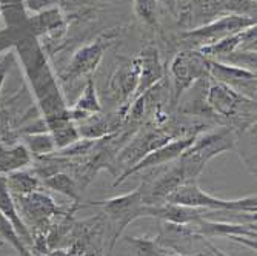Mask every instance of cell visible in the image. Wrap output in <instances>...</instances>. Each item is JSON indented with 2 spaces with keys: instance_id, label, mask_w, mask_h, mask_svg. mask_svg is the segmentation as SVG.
<instances>
[{
  "instance_id": "obj_1",
  "label": "cell",
  "mask_w": 257,
  "mask_h": 256,
  "mask_svg": "<svg viewBox=\"0 0 257 256\" xmlns=\"http://www.w3.org/2000/svg\"><path fill=\"white\" fill-rule=\"evenodd\" d=\"M14 46L17 48L36 99L45 114L46 128L51 130L62 122L73 121L57 77L48 63V57L45 56L40 42L31 33H27Z\"/></svg>"
},
{
  "instance_id": "obj_2",
  "label": "cell",
  "mask_w": 257,
  "mask_h": 256,
  "mask_svg": "<svg viewBox=\"0 0 257 256\" xmlns=\"http://www.w3.org/2000/svg\"><path fill=\"white\" fill-rule=\"evenodd\" d=\"M205 104L213 114L229 121L228 128L234 133L255 124V101L211 77H208Z\"/></svg>"
},
{
  "instance_id": "obj_3",
  "label": "cell",
  "mask_w": 257,
  "mask_h": 256,
  "mask_svg": "<svg viewBox=\"0 0 257 256\" xmlns=\"http://www.w3.org/2000/svg\"><path fill=\"white\" fill-rule=\"evenodd\" d=\"M236 142V133L228 127L217 131L199 133L194 137V142L177 159L186 181H197L209 160L228 150H232Z\"/></svg>"
},
{
  "instance_id": "obj_4",
  "label": "cell",
  "mask_w": 257,
  "mask_h": 256,
  "mask_svg": "<svg viewBox=\"0 0 257 256\" xmlns=\"http://www.w3.org/2000/svg\"><path fill=\"white\" fill-rule=\"evenodd\" d=\"M165 202L205 208V210H222V212L249 213V215H255V210H257L255 195H251L242 199L226 201V199H220V198L208 195L205 190L199 187L197 181L183 182L176 192H173L165 199Z\"/></svg>"
},
{
  "instance_id": "obj_5",
  "label": "cell",
  "mask_w": 257,
  "mask_h": 256,
  "mask_svg": "<svg viewBox=\"0 0 257 256\" xmlns=\"http://www.w3.org/2000/svg\"><path fill=\"white\" fill-rule=\"evenodd\" d=\"M177 136L167 127H163V124H156V125H145L142 128H139V131L134 134L131 141L119 150V154L114 157L111 172H117L119 175H123L126 170L134 167L140 159H144L148 153L153 150L162 147L163 144H167Z\"/></svg>"
},
{
  "instance_id": "obj_6",
  "label": "cell",
  "mask_w": 257,
  "mask_h": 256,
  "mask_svg": "<svg viewBox=\"0 0 257 256\" xmlns=\"http://www.w3.org/2000/svg\"><path fill=\"white\" fill-rule=\"evenodd\" d=\"M170 73L173 79V102L177 104L196 82L208 77V57L193 48L179 51L171 60Z\"/></svg>"
},
{
  "instance_id": "obj_7",
  "label": "cell",
  "mask_w": 257,
  "mask_h": 256,
  "mask_svg": "<svg viewBox=\"0 0 257 256\" xmlns=\"http://www.w3.org/2000/svg\"><path fill=\"white\" fill-rule=\"evenodd\" d=\"M96 205H102L103 212L108 215V218L111 219V225H112V238H111V244H109V250L114 248L117 239L122 236V233L125 231V228L134 222L137 218L145 216V198L142 193V189L137 187L136 190L122 195V196H115L111 198L108 201H100L96 202Z\"/></svg>"
},
{
  "instance_id": "obj_8",
  "label": "cell",
  "mask_w": 257,
  "mask_h": 256,
  "mask_svg": "<svg viewBox=\"0 0 257 256\" xmlns=\"http://www.w3.org/2000/svg\"><path fill=\"white\" fill-rule=\"evenodd\" d=\"M254 25H255V19L252 17L226 14L205 23V25L185 30L183 33H180V37L183 39L185 43L191 45L193 50H199L200 46L214 43L220 39H225L231 34L239 33Z\"/></svg>"
},
{
  "instance_id": "obj_9",
  "label": "cell",
  "mask_w": 257,
  "mask_h": 256,
  "mask_svg": "<svg viewBox=\"0 0 257 256\" xmlns=\"http://www.w3.org/2000/svg\"><path fill=\"white\" fill-rule=\"evenodd\" d=\"M114 39L115 36L112 33H105L91 43L80 46L74 53L73 59L69 60L66 69L62 74V79L65 82H76L92 77V73L100 65L105 51L114 43Z\"/></svg>"
},
{
  "instance_id": "obj_10",
  "label": "cell",
  "mask_w": 257,
  "mask_h": 256,
  "mask_svg": "<svg viewBox=\"0 0 257 256\" xmlns=\"http://www.w3.org/2000/svg\"><path fill=\"white\" fill-rule=\"evenodd\" d=\"M139 74H140V62L139 57L136 56L133 60L122 63L120 66L115 68V71L112 73L108 83L109 96L114 102H117L119 105L117 113L122 116L123 121L136 95V90L139 85Z\"/></svg>"
},
{
  "instance_id": "obj_11",
  "label": "cell",
  "mask_w": 257,
  "mask_h": 256,
  "mask_svg": "<svg viewBox=\"0 0 257 256\" xmlns=\"http://www.w3.org/2000/svg\"><path fill=\"white\" fill-rule=\"evenodd\" d=\"M197 134H191V136H183V137H176L173 141L163 144L162 147L153 150L151 153H148L144 159H140L134 167H131L130 170H126L123 175H120L114 182V187L120 185L123 181H126L130 176L139 173V172H145V170H151V168H157L163 164H170V162H174L176 159H179L182 156V153L188 148L193 142L194 137Z\"/></svg>"
},
{
  "instance_id": "obj_12",
  "label": "cell",
  "mask_w": 257,
  "mask_h": 256,
  "mask_svg": "<svg viewBox=\"0 0 257 256\" xmlns=\"http://www.w3.org/2000/svg\"><path fill=\"white\" fill-rule=\"evenodd\" d=\"M208 77L222 82L240 93V95L255 101V71L223 63L220 60L208 59Z\"/></svg>"
},
{
  "instance_id": "obj_13",
  "label": "cell",
  "mask_w": 257,
  "mask_h": 256,
  "mask_svg": "<svg viewBox=\"0 0 257 256\" xmlns=\"http://www.w3.org/2000/svg\"><path fill=\"white\" fill-rule=\"evenodd\" d=\"M197 225L196 233L205 238L211 236H226L239 241L251 248H255V222L249 224H231V222H216L200 218L194 222Z\"/></svg>"
},
{
  "instance_id": "obj_14",
  "label": "cell",
  "mask_w": 257,
  "mask_h": 256,
  "mask_svg": "<svg viewBox=\"0 0 257 256\" xmlns=\"http://www.w3.org/2000/svg\"><path fill=\"white\" fill-rule=\"evenodd\" d=\"M137 57L140 62V74H139V85L136 90L134 99L142 96L144 93H147L154 85L165 79V66L162 63L160 53L156 45L153 43L145 45L137 54Z\"/></svg>"
},
{
  "instance_id": "obj_15",
  "label": "cell",
  "mask_w": 257,
  "mask_h": 256,
  "mask_svg": "<svg viewBox=\"0 0 257 256\" xmlns=\"http://www.w3.org/2000/svg\"><path fill=\"white\" fill-rule=\"evenodd\" d=\"M183 182H186V178L180 164L176 159L171 168L160 173L157 179H154L153 182H144L140 185V189H142L147 204H160L165 202V199L173 192H176Z\"/></svg>"
},
{
  "instance_id": "obj_16",
  "label": "cell",
  "mask_w": 257,
  "mask_h": 256,
  "mask_svg": "<svg viewBox=\"0 0 257 256\" xmlns=\"http://www.w3.org/2000/svg\"><path fill=\"white\" fill-rule=\"evenodd\" d=\"M255 25L245 28L239 33L231 34L225 39H220L214 43H209L205 46H200L197 51H200L205 57L219 60L237 50H252L255 51Z\"/></svg>"
},
{
  "instance_id": "obj_17",
  "label": "cell",
  "mask_w": 257,
  "mask_h": 256,
  "mask_svg": "<svg viewBox=\"0 0 257 256\" xmlns=\"http://www.w3.org/2000/svg\"><path fill=\"white\" fill-rule=\"evenodd\" d=\"M208 210L197 207H188L171 202H160V204H147L145 205V216L159 218L163 222L177 224V225H190L197 219L205 218Z\"/></svg>"
},
{
  "instance_id": "obj_18",
  "label": "cell",
  "mask_w": 257,
  "mask_h": 256,
  "mask_svg": "<svg viewBox=\"0 0 257 256\" xmlns=\"http://www.w3.org/2000/svg\"><path fill=\"white\" fill-rule=\"evenodd\" d=\"M16 198L20 199L19 205L22 213L28 216L36 224L45 222L48 218L57 213V207L53 202V199L43 193L34 192L25 196H16Z\"/></svg>"
},
{
  "instance_id": "obj_19",
  "label": "cell",
  "mask_w": 257,
  "mask_h": 256,
  "mask_svg": "<svg viewBox=\"0 0 257 256\" xmlns=\"http://www.w3.org/2000/svg\"><path fill=\"white\" fill-rule=\"evenodd\" d=\"M100 111H102V105L97 96L96 85L92 77H89L86 79L83 91L79 96V99L76 101V104L73 107H69V116H71V119L77 124V122L86 121L91 116L99 114Z\"/></svg>"
},
{
  "instance_id": "obj_20",
  "label": "cell",
  "mask_w": 257,
  "mask_h": 256,
  "mask_svg": "<svg viewBox=\"0 0 257 256\" xmlns=\"http://www.w3.org/2000/svg\"><path fill=\"white\" fill-rule=\"evenodd\" d=\"M0 213H2L11 222V225L14 227L16 233L19 235V238L22 239L23 244L31 242L33 236L30 233L28 227L23 224V221H22V218H20V215L17 212L13 195L10 193L8 187H7L5 178H0Z\"/></svg>"
},
{
  "instance_id": "obj_21",
  "label": "cell",
  "mask_w": 257,
  "mask_h": 256,
  "mask_svg": "<svg viewBox=\"0 0 257 256\" xmlns=\"http://www.w3.org/2000/svg\"><path fill=\"white\" fill-rule=\"evenodd\" d=\"M5 181L10 193L14 196H25L39 190V179L25 172L16 170L10 173V176L5 178Z\"/></svg>"
},
{
  "instance_id": "obj_22",
  "label": "cell",
  "mask_w": 257,
  "mask_h": 256,
  "mask_svg": "<svg viewBox=\"0 0 257 256\" xmlns=\"http://www.w3.org/2000/svg\"><path fill=\"white\" fill-rule=\"evenodd\" d=\"M45 185L48 189L57 192V193H62V195L68 196L69 199H73V201L80 199V189H79L76 179L71 178L69 175H66V173H63V172L46 178Z\"/></svg>"
},
{
  "instance_id": "obj_23",
  "label": "cell",
  "mask_w": 257,
  "mask_h": 256,
  "mask_svg": "<svg viewBox=\"0 0 257 256\" xmlns=\"http://www.w3.org/2000/svg\"><path fill=\"white\" fill-rule=\"evenodd\" d=\"M133 8L139 20L147 27H159V4L157 0H133Z\"/></svg>"
},
{
  "instance_id": "obj_24",
  "label": "cell",
  "mask_w": 257,
  "mask_h": 256,
  "mask_svg": "<svg viewBox=\"0 0 257 256\" xmlns=\"http://www.w3.org/2000/svg\"><path fill=\"white\" fill-rule=\"evenodd\" d=\"M219 14H234L255 19V0H217Z\"/></svg>"
},
{
  "instance_id": "obj_25",
  "label": "cell",
  "mask_w": 257,
  "mask_h": 256,
  "mask_svg": "<svg viewBox=\"0 0 257 256\" xmlns=\"http://www.w3.org/2000/svg\"><path fill=\"white\" fill-rule=\"evenodd\" d=\"M126 242L133 247V250L137 256H165V254H168V250L163 248L156 239L128 236Z\"/></svg>"
},
{
  "instance_id": "obj_26",
  "label": "cell",
  "mask_w": 257,
  "mask_h": 256,
  "mask_svg": "<svg viewBox=\"0 0 257 256\" xmlns=\"http://www.w3.org/2000/svg\"><path fill=\"white\" fill-rule=\"evenodd\" d=\"M219 60L223 63H229V65H234L239 68L249 69V71H255V51H252V50H237Z\"/></svg>"
},
{
  "instance_id": "obj_27",
  "label": "cell",
  "mask_w": 257,
  "mask_h": 256,
  "mask_svg": "<svg viewBox=\"0 0 257 256\" xmlns=\"http://www.w3.org/2000/svg\"><path fill=\"white\" fill-rule=\"evenodd\" d=\"M30 148L34 154L37 156H46L56 151V145L53 141L51 133H42V134H34L30 137Z\"/></svg>"
},
{
  "instance_id": "obj_28",
  "label": "cell",
  "mask_w": 257,
  "mask_h": 256,
  "mask_svg": "<svg viewBox=\"0 0 257 256\" xmlns=\"http://www.w3.org/2000/svg\"><path fill=\"white\" fill-rule=\"evenodd\" d=\"M200 242H202V247L196 253V256H229L225 251H222L220 248H217V245H214L211 241H208L205 236H202Z\"/></svg>"
},
{
  "instance_id": "obj_29",
  "label": "cell",
  "mask_w": 257,
  "mask_h": 256,
  "mask_svg": "<svg viewBox=\"0 0 257 256\" xmlns=\"http://www.w3.org/2000/svg\"><path fill=\"white\" fill-rule=\"evenodd\" d=\"M11 59L13 56H7L5 59L0 60V91H2V87H4V82H5V77L10 71V65H11Z\"/></svg>"
},
{
  "instance_id": "obj_30",
  "label": "cell",
  "mask_w": 257,
  "mask_h": 256,
  "mask_svg": "<svg viewBox=\"0 0 257 256\" xmlns=\"http://www.w3.org/2000/svg\"><path fill=\"white\" fill-rule=\"evenodd\" d=\"M2 8H25L23 0H0V10Z\"/></svg>"
},
{
  "instance_id": "obj_31",
  "label": "cell",
  "mask_w": 257,
  "mask_h": 256,
  "mask_svg": "<svg viewBox=\"0 0 257 256\" xmlns=\"http://www.w3.org/2000/svg\"><path fill=\"white\" fill-rule=\"evenodd\" d=\"M163 4H165L173 13L177 11V0H163Z\"/></svg>"
},
{
  "instance_id": "obj_32",
  "label": "cell",
  "mask_w": 257,
  "mask_h": 256,
  "mask_svg": "<svg viewBox=\"0 0 257 256\" xmlns=\"http://www.w3.org/2000/svg\"><path fill=\"white\" fill-rule=\"evenodd\" d=\"M191 0H177V8L182 7V5H186V4H190Z\"/></svg>"
},
{
  "instance_id": "obj_33",
  "label": "cell",
  "mask_w": 257,
  "mask_h": 256,
  "mask_svg": "<svg viewBox=\"0 0 257 256\" xmlns=\"http://www.w3.org/2000/svg\"><path fill=\"white\" fill-rule=\"evenodd\" d=\"M165 256H190V254H180V253H176V254H165Z\"/></svg>"
}]
</instances>
